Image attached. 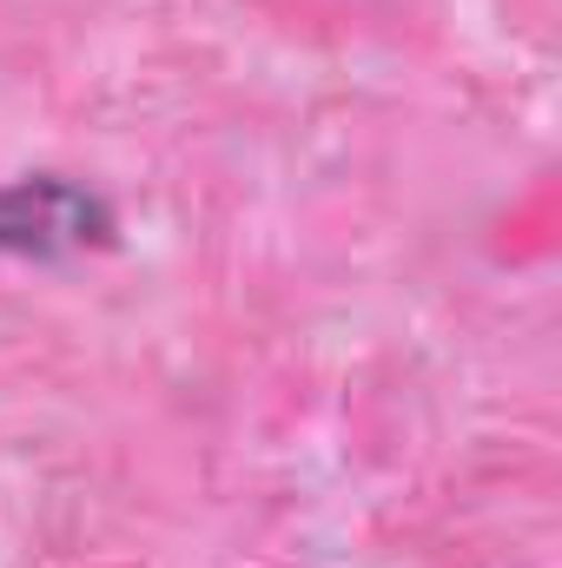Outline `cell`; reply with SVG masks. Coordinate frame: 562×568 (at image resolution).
Here are the masks:
<instances>
[{"label":"cell","mask_w":562,"mask_h":568,"mask_svg":"<svg viewBox=\"0 0 562 568\" xmlns=\"http://www.w3.org/2000/svg\"><path fill=\"white\" fill-rule=\"evenodd\" d=\"M87 245H113V212L87 185L60 172H33L0 185V252L13 258H67Z\"/></svg>","instance_id":"1"}]
</instances>
